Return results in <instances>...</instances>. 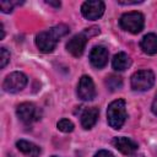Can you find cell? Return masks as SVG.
<instances>
[{
	"mask_svg": "<svg viewBox=\"0 0 157 157\" xmlns=\"http://www.w3.org/2000/svg\"><path fill=\"white\" fill-rule=\"evenodd\" d=\"M0 32H1L0 39H4V37H5V29H4V25L2 23H0Z\"/></svg>",
	"mask_w": 157,
	"mask_h": 157,
	"instance_id": "d4e9b609",
	"label": "cell"
},
{
	"mask_svg": "<svg viewBox=\"0 0 157 157\" xmlns=\"http://www.w3.org/2000/svg\"><path fill=\"white\" fill-rule=\"evenodd\" d=\"M140 48L144 53L148 55H155L157 53V34L156 33H147L140 42Z\"/></svg>",
	"mask_w": 157,
	"mask_h": 157,
	"instance_id": "4fadbf2b",
	"label": "cell"
},
{
	"mask_svg": "<svg viewBox=\"0 0 157 157\" xmlns=\"http://www.w3.org/2000/svg\"><path fill=\"white\" fill-rule=\"evenodd\" d=\"M45 4H48L50 6H54V7H58V9L61 6V2L60 1H45Z\"/></svg>",
	"mask_w": 157,
	"mask_h": 157,
	"instance_id": "cb8c5ba5",
	"label": "cell"
},
{
	"mask_svg": "<svg viewBox=\"0 0 157 157\" xmlns=\"http://www.w3.org/2000/svg\"><path fill=\"white\" fill-rule=\"evenodd\" d=\"M21 2H17V1H1L0 2V7H1V11L4 13H10L13 9L15 5H18Z\"/></svg>",
	"mask_w": 157,
	"mask_h": 157,
	"instance_id": "d6986e66",
	"label": "cell"
},
{
	"mask_svg": "<svg viewBox=\"0 0 157 157\" xmlns=\"http://www.w3.org/2000/svg\"><path fill=\"white\" fill-rule=\"evenodd\" d=\"M50 157H58V156H50Z\"/></svg>",
	"mask_w": 157,
	"mask_h": 157,
	"instance_id": "4316f807",
	"label": "cell"
},
{
	"mask_svg": "<svg viewBox=\"0 0 157 157\" xmlns=\"http://www.w3.org/2000/svg\"><path fill=\"white\" fill-rule=\"evenodd\" d=\"M16 114L23 124H32L33 121H37L40 117L38 108L31 102H23L18 104L16 108Z\"/></svg>",
	"mask_w": 157,
	"mask_h": 157,
	"instance_id": "8992f818",
	"label": "cell"
},
{
	"mask_svg": "<svg viewBox=\"0 0 157 157\" xmlns=\"http://www.w3.org/2000/svg\"><path fill=\"white\" fill-rule=\"evenodd\" d=\"M113 146L119 150L123 155L130 156L132 153H135L137 151V144L131 140L130 137H125V136H117L113 139Z\"/></svg>",
	"mask_w": 157,
	"mask_h": 157,
	"instance_id": "8fae6325",
	"label": "cell"
},
{
	"mask_svg": "<svg viewBox=\"0 0 157 157\" xmlns=\"http://www.w3.org/2000/svg\"><path fill=\"white\" fill-rule=\"evenodd\" d=\"M135 157H144V155H139V156H135Z\"/></svg>",
	"mask_w": 157,
	"mask_h": 157,
	"instance_id": "484cf974",
	"label": "cell"
},
{
	"mask_svg": "<svg viewBox=\"0 0 157 157\" xmlns=\"http://www.w3.org/2000/svg\"><path fill=\"white\" fill-rule=\"evenodd\" d=\"M107 88L110 92H114L117 90H120L123 87V78L118 75H109L104 81Z\"/></svg>",
	"mask_w": 157,
	"mask_h": 157,
	"instance_id": "2e32d148",
	"label": "cell"
},
{
	"mask_svg": "<svg viewBox=\"0 0 157 157\" xmlns=\"http://www.w3.org/2000/svg\"><path fill=\"white\" fill-rule=\"evenodd\" d=\"M98 33H99V28H98V27H91V28H87V29L85 31V34H86L87 37L94 36V34H98Z\"/></svg>",
	"mask_w": 157,
	"mask_h": 157,
	"instance_id": "44dd1931",
	"label": "cell"
},
{
	"mask_svg": "<svg viewBox=\"0 0 157 157\" xmlns=\"http://www.w3.org/2000/svg\"><path fill=\"white\" fill-rule=\"evenodd\" d=\"M130 85L134 91H137V92L148 91L155 85L153 71L145 69V70H139V71L134 72L131 76V80H130Z\"/></svg>",
	"mask_w": 157,
	"mask_h": 157,
	"instance_id": "277c9868",
	"label": "cell"
},
{
	"mask_svg": "<svg viewBox=\"0 0 157 157\" xmlns=\"http://www.w3.org/2000/svg\"><path fill=\"white\" fill-rule=\"evenodd\" d=\"M87 39L88 37L85 34V32L78 33L76 36H74L71 39H69V42L66 43V50L75 58H78L83 54L85 47L87 44Z\"/></svg>",
	"mask_w": 157,
	"mask_h": 157,
	"instance_id": "9c48e42d",
	"label": "cell"
},
{
	"mask_svg": "<svg viewBox=\"0 0 157 157\" xmlns=\"http://www.w3.org/2000/svg\"><path fill=\"white\" fill-rule=\"evenodd\" d=\"M16 147L18 148V151H21L23 155L28 156V157H39L40 155V147L31 141L27 140H18L16 142Z\"/></svg>",
	"mask_w": 157,
	"mask_h": 157,
	"instance_id": "5bb4252c",
	"label": "cell"
},
{
	"mask_svg": "<svg viewBox=\"0 0 157 157\" xmlns=\"http://www.w3.org/2000/svg\"><path fill=\"white\" fill-rule=\"evenodd\" d=\"M56 128H58L61 132H71V131L74 130L75 125H74V123H72L71 120H69V119H66V118H63V119H60V120L58 121Z\"/></svg>",
	"mask_w": 157,
	"mask_h": 157,
	"instance_id": "e0dca14e",
	"label": "cell"
},
{
	"mask_svg": "<svg viewBox=\"0 0 157 157\" xmlns=\"http://www.w3.org/2000/svg\"><path fill=\"white\" fill-rule=\"evenodd\" d=\"M99 115V110L96 107H91V108H86L83 110V113L81 114V125L83 129L88 130L94 126V124L97 123Z\"/></svg>",
	"mask_w": 157,
	"mask_h": 157,
	"instance_id": "7c38bea8",
	"label": "cell"
},
{
	"mask_svg": "<svg viewBox=\"0 0 157 157\" xmlns=\"http://www.w3.org/2000/svg\"><path fill=\"white\" fill-rule=\"evenodd\" d=\"M109 53L108 49L103 45H96L90 53V63L96 69H103L108 64Z\"/></svg>",
	"mask_w": 157,
	"mask_h": 157,
	"instance_id": "30bf717a",
	"label": "cell"
},
{
	"mask_svg": "<svg viewBox=\"0 0 157 157\" xmlns=\"http://www.w3.org/2000/svg\"><path fill=\"white\" fill-rule=\"evenodd\" d=\"M77 96L82 101H92L96 97V87L90 76H81L77 85Z\"/></svg>",
	"mask_w": 157,
	"mask_h": 157,
	"instance_id": "ba28073f",
	"label": "cell"
},
{
	"mask_svg": "<svg viewBox=\"0 0 157 157\" xmlns=\"http://www.w3.org/2000/svg\"><path fill=\"white\" fill-rule=\"evenodd\" d=\"M69 33V27L65 25H56L47 31H42L36 36V45L42 53H52L60 38Z\"/></svg>",
	"mask_w": 157,
	"mask_h": 157,
	"instance_id": "6da1fadb",
	"label": "cell"
},
{
	"mask_svg": "<svg viewBox=\"0 0 157 157\" xmlns=\"http://www.w3.org/2000/svg\"><path fill=\"white\" fill-rule=\"evenodd\" d=\"M141 2H144V1H118V4H120V5H137V4H141Z\"/></svg>",
	"mask_w": 157,
	"mask_h": 157,
	"instance_id": "603a6c76",
	"label": "cell"
},
{
	"mask_svg": "<svg viewBox=\"0 0 157 157\" xmlns=\"http://www.w3.org/2000/svg\"><path fill=\"white\" fill-rule=\"evenodd\" d=\"M130 65H131V59H130V56L126 53L120 52V53H118V54H115L113 56L112 66H113V69L115 71H124Z\"/></svg>",
	"mask_w": 157,
	"mask_h": 157,
	"instance_id": "9a60e30c",
	"label": "cell"
},
{
	"mask_svg": "<svg viewBox=\"0 0 157 157\" xmlns=\"http://www.w3.org/2000/svg\"><path fill=\"white\" fill-rule=\"evenodd\" d=\"M126 103L123 98H118L109 103L107 108V120L110 128L119 130L126 120Z\"/></svg>",
	"mask_w": 157,
	"mask_h": 157,
	"instance_id": "7a4b0ae2",
	"label": "cell"
},
{
	"mask_svg": "<svg viewBox=\"0 0 157 157\" xmlns=\"http://www.w3.org/2000/svg\"><path fill=\"white\" fill-rule=\"evenodd\" d=\"M94 157H114V155H113L112 152L107 151V150H99V151L94 155Z\"/></svg>",
	"mask_w": 157,
	"mask_h": 157,
	"instance_id": "ffe728a7",
	"label": "cell"
},
{
	"mask_svg": "<svg viewBox=\"0 0 157 157\" xmlns=\"http://www.w3.org/2000/svg\"><path fill=\"white\" fill-rule=\"evenodd\" d=\"M9 61H10V52L5 47H1L0 48V67L4 69Z\"/></svg>",
	"mask_w": 157,
	"mask_h": 157,
	"instance_id": "ac0fdd59",
	"label": "cell"
},
{
	"mask_svg": "<svg viewBox=\"0 0 157 157\" xmlns=\"http://www.w3.org/2000/svg\"><path fill=\"white\" fill-rule=\"evenodd\" d=\"M151 110H152V113H153L155 115H157V93H156V96H155V98H153V101H152Z\"/></svg>",
	"mask_w": 157,
	"mask_h": 157,
	"instance_id": "7402d4cb",
	"label": "cell"
},
{
	"mask_svg": "<svg viewBox=\"0 0 157 157\" xmlns=\"http://www.w3.org/2000/svg\"><path fill=\"white\" fill-rule=\"evenodd\" d=\"M105 10V5L103 1L101 0H90V1H85L81 5V13L85 18L87 20H98Z\"/></svg>",
	"mask_w": 157,
	"mask_h": 157,
	"instance_id": "52a82bcc",
	"label": "cell"
},
{
	"mask_svg": "<svg viewBox=\"0 0 157 157\" xmlns=\"http://www.w3.org/2000/svg\"><path fill=\"white\" fill-rule=\"evenodd\" d=\"M119 25L124 31L130 32L132 34H137L144 29L145 17L139 11H130L121 15L119 20Z\"/></svg>",
	"mask_w": 157,
	"mask_h": 157,
	"instance_id": "3957f363",
	"label": "cell"
},
{
	"mask_svg": "<svg viewBox=\"0 0 157 157\" xmlns=\"http://www.w3.org/2000/svg\"><path fill=\"white\" fill-rule=\"evenodd\" d=\"M27 82H28V78L23 72L13 71L5 77L2 82V88L9 93H17L26 87Z\"/></svg>",
	"mask_w": 157,
	"mask_h": 157,
	"instance_id": "5b68a950",
	"label": "cell"
}]
</instances>
